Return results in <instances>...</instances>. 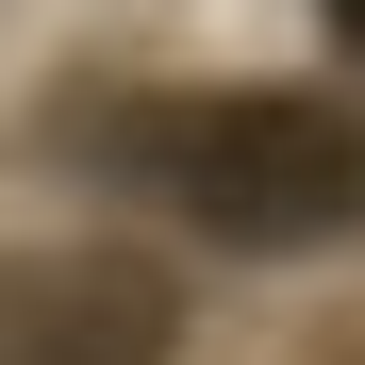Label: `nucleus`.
I'll return each mask as SVG.
<instances>
[{
  "label": "nucleus",
  "mask_w": 365,
  "mask_h": 365,
  "mask_svg": "<svg viewBox=\"0 0 365 365\" xmlns=\"http://www.w3.org/2000/svg\"><path fill=\"white\" fill-rule=\"evenodd\" d=\"M316 17H332V34H349V50H365V0H316Z\"/></svg>",
  "instance_id": "nucleus-3"
},
{
  "label": "nucleus",
  "mask_w": 365,
  "mask_h": 365,
  "mask_svg": "<svg viewBox=\"0 0 365 365\" xmlns=\"http://www.w3.org/2000/svg\"><path fill=\"white\" fill-rule=\"evenodd\" d=\"M182 299L150 250H17L0 266V365H166Z\"/></svg>",
  "instance_id": "nucleus-2"
},
{
  "label": "nucleus",
  "mask_w": 365,
  "mask_h": 365,
  "mask_svg": "<svg viewBox=\"0 0 365 365\" xmlns=\"http://www.w3.org/2000/svg\"><path fill=\"white\" fill-rule=\"evenodd\" d=\"M116 166L200 232V250H332L365 232V116L316 83H200V100H133Z\"/></svg>",
  "instance_id": "nucleus-1"
}]
</instances>
